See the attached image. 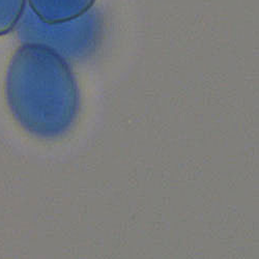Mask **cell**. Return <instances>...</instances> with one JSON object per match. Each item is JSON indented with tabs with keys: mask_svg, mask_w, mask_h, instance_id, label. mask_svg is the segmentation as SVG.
I'll return each mask as SVG.
<instances>
[{
	"mask_svg": "<svg viewBox=\"0 0 259 259\" xmlns=\"http://www.w3.org/2000/svg\"><path fill=\"white\" fill-rule=\"evenodd\" d=\"M97 16L95 12H88L83 16L69 22L59 24H47L41 21L28 8L25 10L22 19L18 24V32L21 38L26 41L45 44L62 53L72 51L76 39H80L96 24ZM63 56V55H62Z\"/></svg>",
	"mask_w": 259,
	"mask_h": 259,
	"instance_id": "cell-2",
	"label": "cell"
},
{
	"mask_svg": "<svg viewBox=\"0 0 259 259\" xmlns=\"http://www.w3.org/2000/svg\"><path fill=\"white\" fill-rule=\"evenodd\" d=\"M26 10V0H0V36L12 32Z\"/></svg>",
	"mask_w": 259,
	"mask_h": 259,
	"instance_id": "cell-4",
	"label": "cell"
},
{
	"mask_svg": "<svg viewBox=\"0 0 259 259\" xmlns=\"http://www.w3.org/2000/svg\"><path fill=\"white\" fill-rule=\"evenodd\" d=\"M97 0H28L29 9L47 24H59L77 19L92 10Z\"/></svg>",
	"mask_w": 259,
	"mask_h": 259,
	"instance_id": "cell-3",
	"label": "cell"
},
{
	"mask_svg": "<svg viewBox=\"0 0 259 259\" xmlns=\"http://www.w3.org/2000/svg\"><path fill=\"white\" fill-rule=\"evenodd\" d=\"M4 94L15 122L38 140H57L76 124L80 91L66 57L50 46L26 41L8 64Z\"/></svg>",
	"mask_w": 259,
	"mask_h": 259,
	"instance_id": "cell-1",
	"label": "cell"
}]
</instances>
